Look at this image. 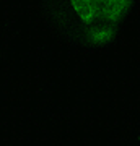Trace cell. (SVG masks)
Instances as JSON below:
<instances>
[{
  "mask_svg": "<svg viewBox=\"0 0 140 146\" xmlns=\"http://www.w3.org/2000/svg\"><path fill=\"white\" fill-rule=\"evenodd\" d=\"M91 42L104 44L129 11L132 0H68Z\"/></svg>",
  "mask_w": 140,
  "mask_h": 146,
  "instance_id": "obj_1",
  "label": "cell"
}]
</instances>
